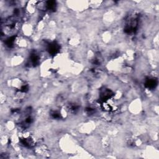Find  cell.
I'll return each mask as SVG.
<instances>
[{"label":"cell","mask_w":159,"mask_h":159,"mask_svg":"<svg viewBox=\"0 0 159 159\" xmlns=\"http://www.w3.org/2000/svg\"><path fill=\"white\" fill-rule=\"evenodd\" d=\"M59 49H60V47L59 44L55 42L51 43V44L49 45V47H48L49 52L52 55L56 54L59 52Z\"/></svg>","instance_id":"6da1fadb"},{"label":"cell","mask_w":159,"mask_h":159,"mask_svg":"<svg viewBox=\"0 0 159 159\" xmlns=\"http://www.w3.org/2000/svg\"><path fill=\"white\" fill-rule=\"evenodd\" d=\"M157 85V81L153 78L148 79L145 82L146 87H147L149 89H153L156 88Z\"/></svg>","instance_id":"7a4b0ae2"}]
</instances>
